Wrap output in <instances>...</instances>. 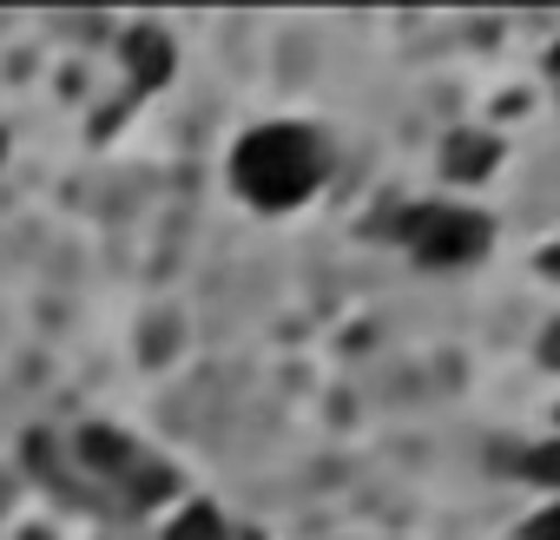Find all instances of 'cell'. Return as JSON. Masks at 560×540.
<instances>
[{
	"label": "cell",
	"mask_w": 560,
	"mask_h": 540,
	"mask_svg": "<svg viewBox=\"0 0 560 540\" xmlns=\"http://www.w3.org/2000/svg\"><path fill=\"white\" fill-rule=\"evenodd\" d=\"M330 152L298 119H264L231 145V191L257 211H298L324 191Z\"/></svg>",
	"instance_id": "obj_1"
},
{
	"label": "cell",
	"mask_w": 560,
	"mask_h": 540,
	"mask_svg": "<svg viewBox=\"0 0 560 540\" xmlns=\"http://www.w3.org/2000/svg\"><path fill=\"white\" fill-rule=\"evenodd\" d=\"M488 218L481 211H468V204H416L409 218H402V244H409V257L416 263H429V270H462V263H475L481 250H488Z\"/></svg>",
	"instance_id": "obj_2"
},
{
	"label": "cell",
	"mask_w": 560,
	"mask_h": 540,
	"mask_svg": "<svg viewBox=\"0 0 560 540\" xmlns=\"http://www.w3.org/2000/svg\"><path fill=\"white\" fill-rule=\"evenodd\" d=\"M119 67L132 73L139 93H159V86L172 80V40H165L159 27H132V34L119 40Z\"/></svg>",
	"instance_id": "obj_3"
},
{
	"label": "cell",
	"mask_w": 560,
	"mask_h": 540,
	"mask_svg": "<svg viewBox=\"0 0 560 540\" xmlns=\"http://www.w3.org/2000/svg\"><path fill=\"white\" fill-rule=\"evenodd\" d=\"M494 159H501V139H494V132H455V139L442 145V172L462 178V185H468V178H488Z\"/></svg>",
	"instance_id": "obj_4"
},
{
	"label": "cell",
	"mask_w": 560,
	"mask_h": 540,
	"mask_svg": "<svg viewBox=\"0 0 560 540\" xmlns=\"http://www.w3.org/2000/svg\"><path fill=\"white\" fill-rule=\"evenodd\" d=\"M237 527L211 507V501H185L178 514H172V527H165V540H231Z\"/></svg>",
	"instance_id": "obj_5"
},
{
	"label": "cell",
	"mask_w": 560,
	"mask_h": 540,
	"mask_svg": "<svg viewBox=\"0 0 560 540\" xmlns=\"http://www.w3.org/2000/svg\"><path fill=\"white\" fill-rule=\"evenodd\" d=\"M527 481H540V488H553V494H560V435H553V442H540V448L527 455Z\"/></svg>",
	"instance_id": "obj_6"
},
{
	"label": "cell",
	"mask_w": 560,
	"mask_h": 540,
	"mask_svg": "<svg viewBox=\"0 0 560 540\" xmlns=\"http://www.w3.org/2000/svg\"><path fill=\"white\" fill-rule=\"evenodd\" d=\"M527 540H560V501H547V507L527 520Z\"/></svg>",
	"instance_id": "obj_7"
}]
</instances>
